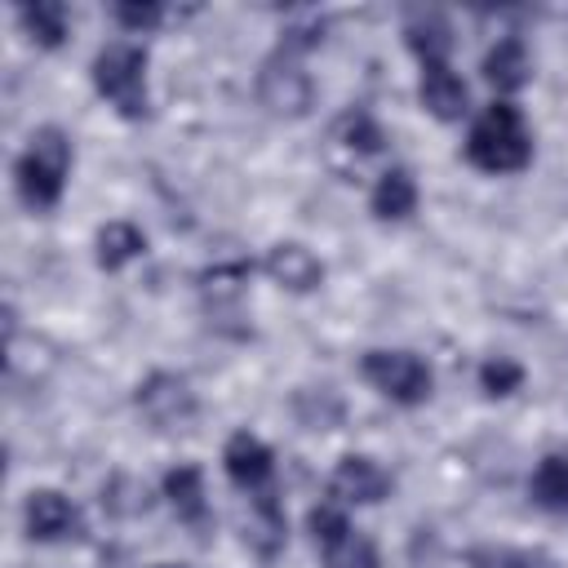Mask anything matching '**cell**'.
<instances>
[{
    "instance_id": "obj_17",
    "label": "cell",
    "mask_w": 568,
    "mask_h": 568,
    "mask_svg": "<svg viewBox=\"0 0 568 568\" xmlns=\"http://www.w3.org/2000/svg\"><path fill=\"white\" fill-rule=\"evenodd\" d=\"M408 49L422 58V67H448V49H453V36H448V22L439 13H417L408 27Z\"/></svg>"
},
{
    "instance_id": "obj_26",
    "label": "cell",
    "mask_w": 568,
    "mask_h": 568,
    "mask_svg": "<svg viewBox=\"0 0 568 568\" xmlns=\"http://www.w3.org/2000/svg\"><path fill=\"white\" fill-rule=\"evenodd\" d=\"M155 568H186V564H155Z\"/></svg>"
},
{
    "instance_id": "obj_16",
    "label": "cell",
    "mask_w": 568,
    "mask_h": 568,
    "mask_svg": "<svg viewBox=\"0 0 568 568\" xmlns=\"http://www.w3.org/2000/svg\"><path fill=\"white\" fill-rule=\"evenodd\" d=\"M244 541H248L262 559H271V555L284 546V510H280L275 493L253 497V510H248V524H244Z\"/></svg>"
},
{
    "instance_id": "obj_19",
    "label": "cell",
    "mask_w": 568,
    "mask_h": 568,
    "mask_svg": "<svg viewBox=\"0 0 568 568\" xmlns=\"http://www.w3.org/2000/svg\"><path fill=\"white\" fill-rule=\"evenodd\" d=\"M142 253H146V235L133 222H106L98 231V266L102 271H120Z\"/></svg>"
},
{
    "instance_id": "obj_23",
    "label": "cell",
    "mask_w": 568,
    "mask_h": 568,
    "mask_svg": "<svg viewBox=\"0 0 568 568\" xmlns=\"http://www.w3.org/2000/svg\"><path fill=\"white\" fill-rule=\"evenodd\" d=\"M479 386H484L488 395H515V390L524 386V368H519L515 359L497 355V359H488V364L479 368Z\"/></svg>"
},
{
    "instance_id": "obj_18",
    "label": "cell",
    "mask_w": 568,
    "mask_h": 568,
    "mask_svg": "<svg viewBox=\"0 0 568 568\" xmlns=\"http://www.w3.org/2000/svg\"><path fill=\"white\" fill-rule=\"evenodd\" d=\"M528 493L541 510H555V515H568V457L564 453H550L537 462L532 479H528Z\"/></svg>"
},
{
    "instance_id": "obj_20",
    "label": "cell",
    "mask_w": 568,
    "mask_h": 568,
    "mask_svg": "<svg viewBox=\"0 0 568 568\" xmlns=\"http://www.w3.org/2000/svg\"><path fill=\"white\" fill-rule=\"evenodd\" d=\"M18 22H22V31H27L36 44H44V49H58V44L67 40V9H62L58 0H36V4L18 9Z\"/></svg>"
},
{
    "instance_id": "obj_1",
    "label": "cell",
    "mask_w": 568,
    "mask_h": 568,
    "mask_svg": "<svg viewBox=\"0 0 568 568\" xmlns=\"http://www.w3.org/2000/svg\"><path fill=\"white\" fill-rule=\"evenodd\" d=\"M466 160L484 173H519L532 160V133L515 102H493L466 138Z\"/></svg>"
},
{
    "instance_id": "obj_5",
    "label": "cell",
    "mask_w": 568,
    "mask_h": 568,
    "mask_svg": "<svg viewBox=\"0 0 568 568\" xmlns=\"http://www.w3.org/2000/svg\"><path fill=\"white\" fill-rule=\"evenodd\" d=\"M306 524H311V537L320 546L324 568H382L377 546L364 532H355L337 506H315Z\"/></svg>"
},
{
    "instance_id": "obj_25",
    "label": "cell",
    "mask_w": 568,
    "mask_h": 568,
    "mask_svg": "<svg viewBox=\"0 0 568 568\" xmlns=\"http://www.w3.org/2000/svg\"><path fill=\"white\" fill-rule=\"evenodd\" d=\"M111 18L120 22V27H129V31H151V27H160V18H164V9L160 4H138V0H120V4H111Z\"/></svg>"
},
{
    "instance_id": "obj_4",
    "label": "cell",
    "mask_w": 568,
    "mask_h": 568,
    "mask_svg": "<svg viewBox=\"0 0 568 568\" xmlns=\"http://www.w3.org/2000/svg\"><path fill=\"white\" fill-rule=\"evenodd\" d=\"M359 373H364V382L373 390H382L386 399L408 404V408L422 404L430 395V386H435L426 359H417L413 351H368L359 359Z\"/></svg>"
},
{
    "instance_id": "obj_6",
    "label": "cell",
    "mask_w": 568,
    "mask_h": 568,
    "mask_svg": "<svg viewBox=\"0 0 568 568\" xmlns=\"http://www.w3.org/2000/svg\"><path fill=\"white\" fill-rule=\"evenodd\" d=\"M311 75L302 71L297 53L288 49H275L266 62H262V75H257V98L275 111V115H306L311 106Z\"/></svg>"
},
{
    "instance_id": "obj_9",
    "label": "cell",
    "mask_w": 568,
    "mask_h": 568,
    "mask_svg": "<svg viewBox=\"0 0 568 568\" xmlns=\"http://www.w3.org/2000/svg\"><path fill=\"white\" fill-rule=\"evenodd\" d=\"M22 519H27V532L36 541H75V537H84V515L53 488H36L22 506Z\"/></svg>"
},
{
    "instance_id": "obj_3",
    "label": "cell",
    "mask_w": 568,
    "mask_h": 568,
    "mask_svg": "<svg viewBox=\"0 0 568 568\" xmlns=\"http://www.w3.org/2000/svg\"><path fill=\"white\" fill-rule=\"evenodd\" d=\"M93 89L124 120H142L151 111V98H146V49L129 44V40H111L93 58Z\"/></svg>"
},
{
    "instance_id": "obj_24",
    "label": "cell",
    "mask_w": 568,
    "mask_h": 568,
    "mask_svg": "<svg viewBox=\"0 0 568 568\" xmlns=\"http://www.w3.org/2000/svg\"><path fill=\"white\" fill-rule=\"evenodd\" d=\"M342 133H346V146H355V151H364V155H373V151H382V129H377V120L368 115V111H351L346 120H342Z\"/></svg>"
},
{
    "instance_id": "obj_15",
    "label": "cell",
    "mask_w": 568,
    "mask_h": 568,
    "mask_svg": "<svg viewBox=\"0 0 568 568\" xmlns=\"http://www.w3.org/2000/svg\"><path fill=\"white\" fill-rule=\"evenodd\" d=\"M368 204H373V213H377L382 222L408 217V213L417 209V182H413V173H408V169H386V173L377 178Z\"/></svg>"
},
{
    "instance_id": "obj_21",
    "label": "cell",
    "mask_w": 568,
    "mask_h": 568,
    "mask_svg": "<svg viewBox=\"0 0 568 568\" xmlns=\"http://www.w3.org/2000/svg\"><path fill=\"white\" fill-rule=\"evenodd\" d=\"M470 568H559L541 550H519V546H470L466 550Z\"/></svg>"
},
{
    "instance_id": "obj_8",
    "label": "cell",
    "mask_w": 568,
    "mask_h": 568,
    "mask_svg": "<svg viewBox=\"0 0 568 568\" xmlns=\"http://www.w3.org/2000/svg\"><path fill=\"white\" fill-rule=\"evenodd\" d=\"M222 462H226L231 484H235L240 493H248V501L275 493V462H271V448H266L257 435L235 430V435L226 439V448H222Z\"/></svg>"
},
{
    "instance_id": "obj_22",
    "label": "cell",
    "mask_w": 568,
    "mask_h": 568,
    "mask_svg": "<svg viewBox=\"0 0 568 568\" xmlns=\"http://www.w3.org/2000/svg\"><path fill=\"white\" fill-rule=\"evenodd\" d=\"M102 506H106L111 515H142V510L151 506V497H146V484L120 475V479H111V484L102 488Z\"/></svg>"
},
{
    "instance_id": "obj_14",
    "label": "cell",
    "mask_w": 568,
    "mask_h": 568,
    "mask_svg": "<svg viewBox=\"0 0 568 568\" xmlns=\"http://www.w3.org/2000/svg\"><path fill=\"white\" fill-rule=\"evenodd\" d=\"M164 497L178 510V519H186L191 528H204L209 524V501H204V475H200V466H191V462L173 466L164 475Z\"/></svg>"
},
{
    "instance_id": "obj_10",
    "label": "cell",
    "mask_w": 568,
    "mask_h": 568,
    "mask_svg": "<svg viewBox=\"0 0 568 568\" xmlns=\"http://www.w3.org/2000/svg\"><path fill=\"white\" fill-rule=\"evenodd\" d=\"M386 493H390V475L373 457H359V453L342 457L337 470H333V479H328V497H337L346 506H373Z\"/></svg>"
},
{
    "instance_id": "obj_13",
    "label": "cell",
    "mask_w": 568,
    "mask_h": 568,
    "mask_svg": "<svg viewBox=\"0 0 568 568\" xmlns=\"http://www.w3.org/2000/svg\"><path fill=\"white\" fill-rule=\"evenodd\" d=\"M417 98L422 106L435 115V120H462L466 115V84L448 71V67H422V84H417Z\"/></svg>"
},
{
    "instance_id": "obj_7",
    "label": "cell",
    "mask_w": 568,
    "mask_h": 568,
    "mask_svg": "<svg viewBox=\"0 0 568 568\" xmlns=\"http://www.w3.org/2000/svg\"><path fill=\"white\" fill-rule=\"evenodd\" d=\"M138 408L160 430H182L195 417V395L178 373H151L138 386Z\"/></svg>"
},
{
    "instance_id": "obj_11",
    "label": "cell",
    "mask_w": 568,
    "mask_h": 568,
    "mask_svg": "<svg viewBox=\"0 0 568 568\" xmlns=\"http://www.w3.org/2000/svg\"><path fill=\"white\" fill-rule=\"evenodd\" d=\"M262 266H266V275H271L280 288H293V293H311V288H320V280H324V262H320L306 244H293V240L275 244Z\"/></svg>"
},
{
    "instance_id": "obj_12",
    "label": "cell",
    "mask_w": 568,
    "mask_h": 568,
    "mask_svg": "<svg viewBox=\"0 0 568 568\" xmlns=\"http://www.w3.org/2000/svg\"><path fill=\"white\" fill-rule=\"evenodd\" d=\"M484 80L497 89V93H519L528 80H532V62H528V49L519 36H501L488 53H484Z\"/></svg>"
},
{
    "instance_id": "obj_2",
    "label": "cell",
    "mask_w": 568,
    "mask_h": 568,
    "mask_svg": "<svg viewBox=\"0 0 568 568\" xmlns=\"http://www.w3.org/2000/svg\"><path fill=\"white\" fill-rule=\"evenodd\" d=\"M18 195L27 200V209H53L62 200V186H67V173H71V142L62 129L44 124L31 133L27 151L18 155Z\"/></svg>"
}]
</instances>
